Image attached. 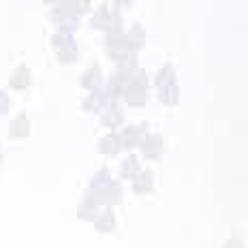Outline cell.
<instances>
[{"label": "cell", "instance_id": "cell-1", "mask_svg": "<svg viewBox=\"0 0 248 248\" xmlns=\"http://www.w3.org/2000/svg\"><path fill=\"white\" fill-rule=\"evenodd\" d=\"M146 75L137 73L133 77V84L126 88V101L131 105H143L146 103Z\"/></svg>", "mask_w": 248, "mask_h": 248}, {"label": "cell", "instance_id": "cell-2", "mask_svg": "<svg viewBox=\"0 0 248 248\" xmlns=\"http://www.w3.org/2000/svg\"><path fill=\"white\" fill-rule=\"evenodd\" d=\"M143 146V156H148L150 161H156L163 154V137L152 133V135H146V139L141 141Z\"/></svg>", "mask_w": 248, "mask_h": 248}, {"label": "cell", "instance_id": "cell-3", "mask_svg": "<svg viewBox=\"0 0 248 248\" xmlns=\"http://www.w3.org/2000/svg\"><path fill=\"white\" fill-rule=\"evenodd\" d=\"M133 188H135L137 195L150 193V190H152V173H150V171L139 173L137 178H135V182H133Z\"/></svg>", "mask_w": 248, "mask_h": 248}, {"label": "cell", "instance_id": "cell-4", "mask_svg": "<svg viewBox=\"0 0 248 248\" xmlns=\"http://www.w3.org/2000/svg\"><path fill=\"white\" fill-rule=\"evenodd\" d=\"M146 133V128H126L124 131V135H122V139H124V146L126 148H135V146H139V143L143 141L141 139V135Z\"/></svg>", "mask_w": 248, "mask_h": 248}, {"label": "cell", "instance_id": "cell-5", "mask_svg": "<svg viewBox=\"0 0 248 248\" xmlns=\"http://www.w3.org/2000/svg\"><path fill=\"white\" fill-rule=\"evenodd\" d=\"M173 84H175L173 69H171V66H163L161 73L156 75V86L158 88H167V86H173Z\"/></svg>", "mask_w": 248, "mask_h": 248}, {"label": "cell", "instance_id": "cell-6", "mask_svg": "<svg viewBox=\"0 0 248 248\" xmlns=\"http://www.w3.org/2000/svg\"><path fill=\"white\" fill-rule=\"evenodd\" d=\"M161 101L165 105H175V103H178V88H175V84L161 88Z\"/></svg>", "mask_w": 248, "mask_h": 248}, {"label": "cell", "instance_id": "cell-7", "mask_svg": "<svg viewBox=\"0 0 248 248\" xmlns=\"http://www.w3.org/2000/svg\"><path fill=\"white\" fill-rule=\"evenodd\" d=\"M135 171H137V158L133 156V158H128V161L122 165L120 173H122V178H131V175L135 173Z\"/></svg>", "mask_w": 248, "mask_h": 248}, {"label": "cell", "instance_id": "cell-8", "mask_svg": "<svg viewBox=\"0 0 248 248\" xmlns=\"http://www.w3.org/2000/svg\"><path fill=\"white\" fill-rule=\"evenodd\" d=\"M223 248H244V246H242L240 240H229V242H225Z\"/></svg>", "mask_w": 248, "mask_h": 248}, {"label": "cell", "instance_id": "cell-9", "mask_svg": "<svg viewBox=\"0 0 248 248\" xmlns=\"http://www.w3.org/2000/svg\"><path fill=\"white\" fill-rule=\"evenodd\" d=\"M116 2H120V4H126V2H128V0H116Z\"/></svg>", "mask_w": 248, "mask_h": 248}]
</instances>
